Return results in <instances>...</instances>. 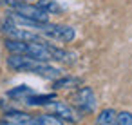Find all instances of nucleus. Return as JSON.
<instances>
[{"label": "nucleus", "mask_w": 132, "mask_h": 125, "mask_svg": "<svg viewBox=\"0 0 132 125\" xmlns=\"http://www.w3.org/2000/svg\"><path fill=\"white\" fill-rule=\"evenodd\" d=\"M6 64L11 71H16V73H31V74H38L45 80H56L62 76V69L60 67H54L47 62H36L29 56H24V54H9L6 58Z\"/></svg>", "instance_id": "f257e3e1"}, {"label": "nucleus", "mask_w": 132, "mask_h": 125, "mask_svg": "<svg viewBox=\"0 0 132 125\" xmlns=\"http://www.w3.org/2000/svg\"><path fill=\"white\" fill-rule=\"evenodd\" d=\"M40 35H44L45 38L56 40V42H63L69 44L76 38V29L72 26H63V24H53V22H45Z\"/></svg>", "instance_id": "f03ea898"}, {"label": "nucleus", "mask_w": 132, "mask_h": 125, "mask_svg": "<svg viewBox=\"0 0 132 125\" xmlns=\"http://www.w3.org/2000/svg\"><path fill=\"white\" fill-rule=\"evenodd\" d=\"M72 101H74V107L81 112V114H90L96 111V94L90 87H80L74 96H72Z\"/></svg>", "instance_id": "7ed1b4c3"}, {"label": "nucleus", "mask_w": 132, "mask_h": 125, "mask_svg": "<svg viewBox=\"0 0 132 125\" xmlns=\"http://www.w3.org/2000/svg\"><path fill=\"white\" fill-rule=\"evenodd\" d=\"M11 11H15L16 15L35 20V22H49V13H45L42 7H38L36 4H27V2H18L11 7Z\"/></svg>", "instance_id": "20e7f679"}, {"label": "nucleus", "mask_w": 132, "mask_h": 125, "mask_svg": "<svg viewBox=\"0 0 132 125\" xmlns=\"http://www.w3.org/2000/svg\"><path fill=\"white\" fill-rule=\"evenodd\" d=\"M47 107L53 111L54 116H58V118L63 120V121L78 123V121L81 120V112H80L76 107H72V105H69V103H65V101H58V100H54V101H51Z\"/></svg>", "instance_id": "39448f33"}, {"label": "nucleus", "mask_w": 132, "mask_h": 125, "mask_svg": "<svg viewBox=\"0 0 132 125\" xmlns=\"http://www.w3.org/2000/svg\"><path fill=\"white\" fill-rule=\"evenodd\" d=\"M56 100V94L54 92H51V94H29L27 98H24V101L27 103V105H31V107H42V105H49L51 101H54Z\"/></svg>", "instance_id": "423d86ee"}, {"label": "nucleus", "mask_w": 132, "mask_h": 125, "mask_svg": "<svg viewBox=\"0 0 132 125\" xmlns=\"http://www.w3.org/2000/svg\"><path fill=\"white\" fill-rule=\"evenodd\" d=\"M81 83L80 78H74V76H60L53 82V89L54 91H60V89H72V87H78Z\"/></svg>", "instance_id": "0eeeda50"}, {"label": "nucleus", "mask_w": 132, "mask_h": 125, "mask_svg": "<svg viewBox=\"0 0 132 125\" xmlns=\"http://www.w3.org/2000/svg\"><path fill=\"white\" fill-rule=\"evenodd\" d=\"M116 114L114 109H103L96 116V125H116Z\"/></svg>", "instance_id": "6e6552de"}, {"label": "nucleus", "mask_w": 132, "mask_h": 125, "mask_svg": "<svg viewBox=\"0 0 132 125\" xmlns=\"http://www.w3.org/2000/svg\"><path fill=\"white\" fill-rule=\"evenodd\" d=\"M38 7H42L45 13L49 15H56V13H62V6L56 2V0H38L36 2Z\"/></svg>", "instance_id": "1a4fd4ad"}, {"label": "nucleus", "mask_w": 132, "mask_h": 125, "mask_svg": "<svg viewBox=\"0 0 132 125\" xmlns=\"http://www.w3.org/2000/svg\"><path fill=\"white\" fill-rule=\"evenodd\" d=\"M29 94H33V89L27 87V85H18V87H15V89H11V91L7 92V96L16 98V100H22V101H24V98H27Z\"/></svg>", "instance_id": "9d476101"}, {"label": "nucleus", "mask_w": 132, "mask_h": 125, "mask_svg": "<svg viewBox=\"0 0 132 125\" xmlns=\"http://www.w3.org/2000/svg\"><path fill=\"white\" fill-rule=\"evenodd\" d=\"M38 118L42 120L44 125H65L63 120H60V118L54 116V114H38Z\"/></svg>", "instance_id": "9b49d317"}, {"label": "nucleus", "mask_w": 132, "mask_h": 125, "mask_svg": "<svg viewBox=\"0 0 132 125\" xmlns=\"http://www.w3.org/2000/svg\"><path fill=\"white\" fill-rule=\"evenodd\" d=\"M116 125H132V112L123 111L116 114Z\"/></svg>", "instance_id": "f8f14e48"}]
</instances>
